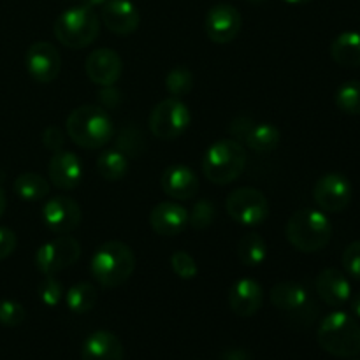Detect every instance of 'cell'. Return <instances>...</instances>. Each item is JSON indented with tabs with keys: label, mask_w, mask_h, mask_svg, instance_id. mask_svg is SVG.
I'll return each mask as SVG.
<instances>
[{
	"label": "cell",
	"mask_w": 360,
	"mask_h": 360,
	"mask_svg": "<svg viewBox=\"0 0 360 360\" xmlns=\"http://www.w3.org/2000/svg\"><path fill=\"white\" fill-rule=\"evenodd\" d=\"M248 153L241 141L232 137L214 141L202 158V172L213 185H231L243 174Z\"/></svg>",
	"instance_id": "obj_5"
},
{
	"label": "cell",
	"mask_w": 360,
	"mask_h": 360,
	"mask_svg": "<svg viewBox=\"0 0 360 360\" xmlns=\"http://www.w3.org/2000/svg\"><path fill=\"white\" fill-rule=\"evenodd\" d=\"M77 2H81V0H77Z\"/></svg>",
	"instance_id": "obj_47"
},
{
	"label": "cell",
	"mask_w": 360,
	"mask_h": 360,
	"mask_svg": "<svg viewBox=\"0 0 360 360\" xmlns=\"http://www.w3.org/2000/svg\"><path fill=\"white\" fill-rule=\"evenodd\" d=\"M330 56L341 67L355 69L360 67V34L359 32H343L330 44Z\"/></svg>",
	"instance_id": "obj_23"
},
{
	"label": "cell",
	"mask_w": 360,
	"mask_h": 360,
	"mask_svg": "<svg viewBox=\"0 0 360 360\" xmlns=\"http://www.w3.org/2000/svg\"><path fill=\"white\" fill-rule=\"evenodd\" d=\"M37 295L41 302L48 308H56L63 299V287L55 276H44V280L39 283Z\"/></svg>",
	"instance_id": "obj_34"
},
{
	"label": "cell",
	"mask_w": 360,
	"mask_h": 360,
	"mask_svg": "<svg viewBox=\"0 0 360 360\" xmlns=\"http://www.w3.org/2000/svg\"><path fill=\"white\" fill-rule=\"evenodd\" d=\"M84 70L91 83L98 86H112L120 81L123 72V60L115 49L98 48L88 55Z\"/></svg>",
	"instance_id": "obj_14"
},
{
	"label": "cell",
	"mask_w": 360,
	"mask_h": 360,
	"mask_svg": "<svg viewBox=\"0 0 360 360\" xmlns=\"http://www.w3.org/2000/svg\"><path fill=\"white\" fill-rule=\"evenodd\" d=\"M285 234L297 252L316 253L330 243L333 224L322 210L302 207L290 217Z\"/></svg>",
	"instance_id": "obj_3"
},
{
	"label": "cell",
	"mask_w": 360,
	"mask_h": 360,
	"mask_svg": "<svg viewBox=\"0 0 360 360\" xmlns=\"http://www.w3.org/2000/svg\"><path fill=\"white\" fill-rule=\"evenodd\" d=\"M116 150L122 151L127 158L137 157L144 151V137L139 132V129L129 125L120 132L118 139H116Z\"/></svg>",
	"instance_id": "obj_31"
},
{
	"label": "cell",
	"mask_w": 360,
	"mask_h": 360,
	"mask_svg": "<svg viewBox=\"0 0 360 360\" xmlns=\"http://www.w3.org/2000/svg\"><path fill=\"white\" fill-rule=\"evenodd\" d=\"M42 144L48 148L49 151H60L63 150V144H65V134L55 125L46 127V130L42 132Z\"/></svg>",
	"instance_id": "obj_37"
},
{
	"label": "cell",
	"mask_w": 360,
	"mask_h": 360,
	"mask_svg": "<svg viewBox=\"0 0 360 360\" xmlns=\"http://www.w3.org/2000/svg\"><path fill=\"white\" fill-rule=\"evenodd\" d=\"M18 239L11 229L2 227L0 225V260H6L7 257H11L16 250Z\"/></svg>",
	"instance_id": "obj_40"
},
{
	"label": "cell",
	"mask_w": 360,
	"mask_h": 360,
	"mask_svg": "<svg viewBox=\"0 0 360 360\" xmlns=\"http://www.w3.org/2000/svg\"><path fill=\"white\" fill-rule=\"evenodd\" d=\"M243 27L241 13L231 4H217L206 14L204 30L214 44H229L239 35Z\"/></svg>",
	"instance_id": "obj_12"
},
{
	"label": "cell",
	"mask_w": 360,
	"mask_h": 360,
	"mask_svg": "<svg viewBox=\"0 0 360 360\" xmlns=\"http://www.w3.org/2000/svg\"><path fill=\"white\" fill-rule=\"evenodd\" d=\"M97 171L105 181H120L129 172V158L120 150H104L97 157Z\"/></svg>",
	"instance_id": "obj_27"
},
{
	"label": "cell",
	"mask_w": 360,
	"mask_h": 360,
	"mask_svg": "<svg viewBox=\"0 0 360 360\" xmlns=\"http://www.w3.org/2000/svg\"><path fill=\"white\" fill-rule=\"evenodd\" d=\"M102 23L116 35H130L139 28L141 16L130 0H108L102 6Z\"/></svg>",
	"instance_id": "obj_18"
},
{
	"label": "cell",
	"mask_w": 360,
	"mask_h": 360,
	"mask_svg": "<svg viewBox=\"0 0 360 360\" xmlns=\"http://www.w3.org/2000/svg\"><path fill=\"white\" fill-rule=\"evenodd\" d=\"M67 136L84 150H101L112 137V120L101 105L86 104L72 109L67 116Z\"/></svg>",
	"instance_id": "obj_1"
},
{
	"label": "cell",
	"mask_w": 360,
	"mask_h": 360,
	"mask_svg": "<svg viewBox=\"0 0 360 360\" xmlns=\"http://www.w3.org/2000/svg\"><path fill=\"white\" fill-rule=\"evenodd\" d=\"M217 218V207L211 200H197L193 204V210L188 213V225L195 231H204L210 227Z\"/></svg>",
	"instance_id": "obj_32"
},
{
	"label": "cell",
	"mask_w": 360,
	"mask_h": 360,
	"mask_svg": "<svg viewBox=\"0 0 360 360\" xmlns=\"http://www.w3.org/2000/svg\"><path fill=\"white\" fill-rule=\"evenodd\" d=\"M225 210L232 220L245 227L262 225L269 217L267 197L260 190L250 188V186L232 190L225 200Z\"/></svg>",
	"instance_id": "obj_9"
},
{
	"label": "cell",
	"mask_w": 360,
	"mask_h": 360,
	"mask_svg": "<svg viewBox=\"0 0 360 360\" xmlns=\"http://www.w3.org/2000/svg\"><path fill=\"white\" fill-rule=\"evenodd\" d=\"M150 225L155 234L174 238L188 227V211L178 202H160L151 210Z\"/></svg>",
	"instance_id": "obj_19"
},
{
	"label": "cell",
	"mask_w": 360,
	"mask_h": 360,
	"mask_svg": "<svg viewBox=\"0 0 360 360\" xmlns=\"http://www.w3.org/2000/svg\"><path fill=\"white\" fill-rule=\"evenodd\" d=\"M220 360H252V355L243 348H231L220 355Z\"/></svg>",
	"instance_id": "obj_41"
},
{
	"label": "cell",
	"mask_w": 360,
	"mask_h": 360,
	"mask_svg": "<svg viewBox=\"0 0 360 360\" xmlns=\"http://www.w3.org/2000/svg\"><path fill=\"white\" fill-rule=\"evenodd\" d=\"M125 348L120 338L109 330H95L81 347V360H123Z\"/></svg>",
	"instance_id": "obj_21"
},
{
	"label": "cell",
	"mask_w": 360,
	"mask_h": 360,
	"mask_svg": "<svg viewBox=\"0 0 360 360\" xmlns=\"http://www.w3.org/2000/svg\"><path fill=\"white\" fill-rule=\"evenodd\" d=\"M165 88L171 97H185L193 88V72L185 65L174 67L165 76Z\"/></svg>",
	"instance_id": "obj_30"
},
{
	"label": "cell",
	"mask_w": 360,
	"mask_h": 360,
	"mask_svg": "<svg viewBox=\"0 0 360 360\" xmlns=\"http://www.w3.org/2000/svg\"><path fill=\"white\" fill-rule=\"evenodd\" d=\"M320 348L340 359H352L360 354V323L354 315L333 311L320 322L316 333Z\"/></svg>",
	"instance_id": "obj_4"
},
{
	"label": "cell",
	"mask_w": 360,
	"mask_h": 360,
	"mask_svg": "<svg viewBox=\"0 0 360 360\" xmlns=\"http://www.w3.org/2000/svg\"><path fill=\"white\" fill-rule=\"evenodd\" d=\"M81 257V245L76 238L62 234L44 243L35 252V267L44 276H56L60 271L72 267Z\"/></svg>",
	"instance_id": "obj_8"
},
{
	"label": "cell",
	"mask_w": 360,
	"mask_h": 360,
	"mask_svg": "<svg viewBox=\"0 0 360 360\" xmlns=\"http://www.w3.org/2000/svg\"><path fill=\"white\" fill-rule=\"evenodd\" d=\"M25 67L32 79L48 84L58 77L60 69H62V56L51 42L37 41L27 49Z\"/></svg>",
	"instance_id": "obj_11"
},
{
	"label": "cell",
	"mask_w": 360,
	"mask_h": 360,
	"mask_svg": "<svg viewBox=\"0 0 360 360\" xmlns=\"http://www.w3.org/2000/svg\"><path fill=\"white\" fill-rule=\"evenodd\" d=\"M13 190L21 200L37 202V200H42L44 197H48L49 181L46 178H42L41 174H35V172H25V174H20L14 179Z\"/></svg>",
	"instance_id": "obj_25"
},
{
	"label": "cell",
	"mask_w": 360,
	"mask_h": 360,
	"mask_svg": "<svg viewBox=\"0 0 360 360\" xmlns=\"http://www.w3.org/2000/svg\"><path fill=\"white\" fill-rule=\"evenodd\" d=\"M123 101L122 91L116 90L115 84L112 86H102V90L98 91V102H101V108L108 109H116Z\"/></svg>",
	"instance_id": "obj_39"
},
{
	"label": "cell",
	"mask_w": 360,
	"mask_h": 360,
	"mask_svg": "<svg viewBox=\"0 0 360 360\" xmlns=\"http://www.w3.org/2000/svg\"><path fill=\"white\" fill-rule=\"evenodd\" d=\"M55 37L69 49L88 48L101 32V21L94 9L86 6H74L63 11L55 21Z\"/></svg>",
	"instance_id": "obj_6"
},
{
	"label": "cell",
	"mask_w": 360,
	"mask_h": 360,
	"mask_svg": "<svg viewBox=\"0 0 360 360\" xmlns=\"http://www.w3.org/2000/svg\"><path fill=\"white\" fill-rule=\"evenodd\" d=\"M253 125H255V123H253V120L250 118V116H238V118L232 120L231 125H229V134H231L232 139L245 141Z\"/></svg>",
	"instance_id": "obj_38"
},
{
	"label": "cell",
	"mask_w": 360,
	"mask_h": 360,
	"mask_svg": "<svg viewBox=\"0 0 360 360\" xmlns=\"http://www.w3.org/2000/svg\"><path fill=\"white\" fill-rule=\"evenodd\" d=\"M48 179L60 190H74L83 179V162L74 151H55L48 164Z\"/></svg>",
	"instance_id": "obj_15"
},
{
	"label": "cell",
	"mask_w": 360,
	"mask_h": 360,
	"mask_svg": "<svg viewBox=\"0 0 360 360\" xmlns=\"http://www.w3.org/2000/svg\"><path fill=\"white\" fill-rule=\"evenodd\" d=\"M264 304V290L259 281L253 278L243 276L234 281L229 290V306L232 313L241 319L253 316Z\"/></svg>",
	"instance_id": "obj_17"
},
{
	"label": "cell",
	"mask_w": 360,
	"mask_h": 360,
	"mask_svg": "<svg viewBox=\"0 0 360 360\" xmlns=\"http://www.w3.org/2000/svg\"><path fill=\"white\" fill-rule=\"evenodd\" d=\"M269 299L274 308L281 311H302L309 304V294L302 285L295 281H280L269 292Z\"/></svg>",
	"instance_id": "obj_22"
},
{
	"label": "cell",
	"mask_w": 360,
	"mask_h": 360,
	"mask_svg": "<svg viewBox=\"0 0 360 360\" xmlns=\"http://www.w3.org/2000/svg\"><path fill=\"white\" fill-rule=\"evenodd\" d=\"M338 109L345 115L359 116L360 115V81L350 79L345 81L334 95Z\"/></svg>",
	"instance_id": "obj_29"
},
{
	"label": "cell",
	"mask_w": 360,
	"mask_h": 360,
	"mask_svg": "<svg viewBox=\"0 0 360 360\" xmlns=\"http://www.w3.org/2000/svg\"><path fill=\"white\" fill-rule=\"evenodd\" d=\"M27 319V311L23 306L13 299H2L0 301V323L6 327H18Z\"/></svg>",
	"instance_id": "obj_35"
},
{
	"label": "cell",
	"mask_w": 360,
	"mask_h": 360,
	"mask_svg": "<svg viewBox=\"0 0 360 360\" xmlns=\"http://www.w3.org/2000/svg\"><path fill=\"white\" fill-rule=\"evenodd\" d=\"M283 2L292 4V6H304V4L313 2V0H283Z\"/></svg>",
	"instance_id": "obj_45"
},
{
	"label": "cell",
	"mask_w": 360,
	"mask_h": 360,
	"mask_svg": "<svg viewBox=\"0 0 360 360\" xmlns=\"http://www.w3.org/2000/svg\"><path fill=\"white\" fill-rule=\"evenodd\" d=\"M350 308H352V313H354L355 319H359V320H360V292H359L357 295H355L354 299H352Z\"/></svg>",
	"instance_id": "obj_42"
},
{
	"label": "cell",
	"mask_w": 360,
	"mask_h": 360,
	"mask_svg": "<svg viewBox=\"0 0 360 360\" xmlns=\"http://www.w3.org/2000/svg\"><path fill=\"white\" fill-rule=\"evenodd\" d=\"M160 186L172 200H192L199 192V178L188 165L172 164L162 172Z\"/></svg>",
	"instance_id": "obj_16"
},
{
	"label": "cell",
	"mask_w": 360,
	"mask_h": 360,
	"mask_svg": "<svg viewBox=\"0 0 360 360\" xmlns=\"http://www.w3.org/2000/svg\"><path fill=\"white\" fill-rule=\"evenodd\" d=\"M63 299H65V304L70 311L77 313V315H83V313H88L90 309H94L95 302H97V290H95V287L91 283L81 281V283L72 285L63 294Z\"/></svg>",
	"instance_id": "obj_28"
},
{
	"label": "cell",
	"mask_w": 360,
	"mask_h": 360,
	"mask_svg": "<svg viewBox=\"0 0 360 360\" xmlns=\"http://www.w3.org/2000/svg\"><path fill=\"white\" fill-rule=\"evenodd\" d=\"M171 269L179 280H185V281L193 280V278L197 276V273H199V267H197L195 259H193L188 252H185V250H178V252L172 253Z\"/></svg>",
	"instance_id": "obj_33"
},
{
	"label": "cell",
	"mask_w": 360,
	"mask_h": 360,
	"mask_svg": "<svg viewBox=\"0 0 360 360\" xmlns=\"http://www.w3.org/2000/svg\"><path fill=\"white\" fill-rule=\"evenodd\" d=\"M192 123L188 105L178 97H167L158 102L150 115V129L157 139L172 141L181 137Z\"/></svg>",
	"instance_id": "obj_7"
},
{
	"label": "cell",
	"mask_w": 360,
	"mask_h": 360,
	"mask_svg": "<svg viewBox=\"0 0 360 360\" xmlns=\"http://www.w3.org/2000/svg\"><path fill=\"white\" fill-rule=\"evenodd\" d=\"M281 134L278 127L273 123H255L246 136L245 143L250 150L257 153H271L278 148Z\"/></svg>",
	"instance_id": "obj_26"
},
{
	"label": "cell",
	"mask_w": 360,
	"mask_h": 360,
	"mask_svg": "<svg viewBox=\"0 0 360 360\" xmlns=\"http://www.w3.org/2000/svg\"><path fill=\"white\" fill-rule=\"evenodd\" d=\"M250 2H253V4H260V2H264V0H250Z\"/></svg>",
	"instance_id": "obj_46"
},
{
	"label": "cell",
	"mask_w": 360,
	"mask_h": 360,
	"mask_svg": "<svg viewBox=\"0 0 360 360\" xmlns=\"http://www.w3.org/2000/svg\"><path fill=\"white\" fill-rule=\"evenodd\" d=\"M341 262H343V267L348 273V276L360 281V241L350 243V245L345 248Z\"/></svg>",
	"instance_id": "obj_36"
},
{
	"label": "cell",
	"mask_w": 360,
	"mask_h": 360,
	"mask_svg": "<svg viewBox=\"0 0 360 360\" xmlns=\"http://www.w3.org/2000/svg\"><path fill=\"white\" fill-rule=\"evenodd\" d=\"M236 253H238V259L241 260L243 266L259 267L267 259V243L257 232H248L239 239Z\"/></svg>",
	"instance_id": "obj_24"
},
{
	"label": "cell",
	"mask_w": 360,
	"mask_h": 360,
	"mask_svg": "<svg viewBox=\"0 0 360 360\" xmlns=\"http://www.w3.org/2000/svg\"><path fill=\"white\" fill-rule=\"evenodd\" d=\"M316 292L330 308H341L352 297V285L347 274L336 267H327L316 278Z\"/></svg>",
	"instance_id": "obj_20"
},
{
	"label": "cell",
	"mask_w": 360,
	"mask_h": 360,
	"mask_svg": "<svg viewBox=\"0 0 360 360\" xmlns=\"http://www.w3.org/2000/svg\"><path fill=\"white\" fill-rule=\"evenodd\" d=\"M354 188L347 176L329 172L316 179L313 186V199L323 213H341L352 202Z\"/></svg>",
	"instance_id": "obj_10"
},
{
	"label": "cell",
	"mask_w": 360,
	"mask_h": 360,
	"mask_svg": "<svg viewBox=\"0 0 360 360\" xmlns=\"http://www.w3.org/2000/svg\"><path fill=\"white\" fill-rule=\"evenodd\" d=\"M108 0H81V6H86L90 9H95V7H102Z\"/></svg>",
	"instance_id": "obj_43"
},
{
	"label": "cell",
	"mask_w": 360,
	"mask_h": 360,
	"mask_svg": "<svg viewBox=\"0 0 360 360\" xmlns=\"http://www.w3.org/2000/svg\"><path fill=\"white\" fill-rule=\"evenodd\" d=\"M136 271V255L122 241H108L95 250L90 273L101 287L116 288L129 281Z\"/></svg>",
	"instance_id": "obj_2"
},
{
	"label": "cell",
	"mask_w": 360,
	"mask_h": 360,
	"mask_svg": "<svg viewBox=\"0 0 360 360\" xmlns=\"http://www.w3.org/2000/svg\"><path fill=\"white\" fill-rule=\"evenodd\" d=\"M41 217L48 231L55 234H70L81 225V213L79 204L67 195H56L49 199L44 204L41 211Z\"/></svg>",
	"instance_id": "obj_13"
},
{
	"label": "cell",
	"mask_w": 360,
	"mask_h": 360,
	"mask_svg": "<svg viewBox=\"0 0 360 360\" xmlns=\"http://www.w3.org/2000/svg\"><path fill=\"white\" fill-rule=\"evenodd\" d=\"M6 207H7V197H6V192L2 190V186H0V217L6 213Z\"/></svg>",
	"instance_id": "obj_44"
},
{
	"label": "cell",
	"mask_w": 360,
	"mask_h": 360,
	"mask_svg": "<svg viewBox=\"0 0 360 360\" xmlns=\"http://www.w3.org/2000/svg\"><path fill=\"white\" fill-rule=\"evenodd\" d=\"M354 360H359V359H354Z\"/></svg>",
	"instance_id": "obj_48"
}]
</instances>
